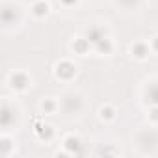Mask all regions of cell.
Here are the masks:
<instances>
[{"label": "cell", "mask_w": 158, "mask_h": 158, "mask_svg": "<svg viewBox=\"0 0 158 158\" xmlns=\"http://www.w3.org/2000/svg\"><path fill=\"white\" fill-rule=\"evenodd\" d=\"M61 2H63V4H65V6H73V4H74V2H76V0H61Z\"/></svg>", "instance_id": "obj_18"}, {"label": "cell", "mask_w": 158, "mask_h": 158, "mask_svg": "<svg viewBox=\"0 0 158 158\" xmlns=\"http://www.w3.org/2000/svg\"><path fill=\"white\" fill-rule=\"evenodd\" d=\"M132 52H134L138 58H145V56H147V47H145V45H141V43H138V45H134V47H132Z\"/></svg>", "instance_id": "obj_10"}, {"label": "cell", "mask_w": 158, "mask_h": 158, "mask_svg": "<svg viewBox=\"0 0 158 158\" xmlns=\"http://www.w3.org/2000/svg\"><path fill=\"white\" fill-rule=\"evenodd\" d=\"M47 11H48V6H47L45 2H37V4L34 6V13L39 15V17H41V15H47Z\"/></svg>", "instance_id": "obj_12"}, {"label": "cell", "mask_w": 158, "mask_h": 158, "mask_svg": "<svg viewBox=\"0 0 158 158\" xmlns=\"http://www.w3.org/2000/svg\"><path fill=\"white\" fill-rule=\"evenodd\" d=\"M13 119H15V112H11L10 106L4 104V106H2V112H0V123H2L4 127H10Z\"/></svg>", "instance_id": "obj_1"}, {"label": "cell", "mask_w": 158, "mask_h": 158, "mask_svg": "<svg viewBox=\"0 0 158 158\" xmlns=\"http://www.w3.org/2000/svg\"><path fill=\"white\" fill-rule=\"evenodd\" d=\"M154 48H156V50H158V37H156V39H154Z\"/></svg>", "instance_id": "obj_19"}, {"label": "cell", "mask_w": 158, "mask_h": 158, "mask_svg": "<svg viewBox=\"0 0 158 158\" xmlns=\"http://www.w3.org/2000/svg\"><path fill=\"white\" fill-rule=\"evenodd\" d=\"M73 74H74V65H73V63L63 61V63L58 65V76H61V78H71Z\"/></svg>", "instance_id": "obj_3"}, {"label": "cell", "mask_w": 158, "mask_h": 158, "mask_svg": "<svg viewBox=\"0 0 158 158\" xmlns=\"http://www.w3.org/2000/svg\"><path fill=\"white\" fill-rule=\"evenodd\" d=\"M28 84V78H26V74H21V73H17V74H13L11 76V86L13 88H24Z\"/></svg>", "instance_id": "obj_5"}, {"label": "cell", "mask_w": 158, "mask_h": 158, "mask_svg": "<svg viewBox=\"0 0 158 158\" xmlns=\"http://www.w3.org/2000/svg\"><path fill=\"white\" fill-rule=\"evenodd\" d=\"M151 117H152L154 121H158V106H154V110H152V114H151Z\"/></svg>", "instance_id": "obj_17"}, {"label": "cell", "mask_w": 158, "mask_h": 158, "mask_svg": "<svg viewBox=\"0 0 158 158\" xmlns=\"http://www.w3.org/2000/svg\"><path fill=\"white\" fill-rule=\"evenodd\" d=\"M101 39H104V32H102L99 26H91V28L88 30V41H89L91 45H97Z\"/></svg>", "instance_id": "obj_2"}, {"label": "cell", "mask_w": 158, "mask_h": 158, "mask_svg": "<svg viewBox=\"0 0 158 158\" xmlns=\"http://www.w3.org/2000/svg\"><path fill=\"white\" fill-rule=\"evenodd\" d=\"M65 104H69L67 106V112L78 110V108H80V99H78V97H67L65 99Z\"/></svg>", "instance_id": "obj_8"}, {"label": "cell", "mask_w": 158, "mask_h": 158, "mask_svg": "<svg viewBox=\"0 0 158 158\" xmlns=\"http://www.w3.org/2000/svg\"><path fill=\"white\" fill-rule=\"evenodd\" d=\"M95 48H97L99 52H104V54H108V52L112 50V43H110V41L104 37V39H101V41L95 45Z\"/></svg>", "instance_id": "obj_7"}, {"label": "cell", "mask_w": 158, "mask_h": 158, "mask_svg": "<svg viewBox=\"0 0 158 158\" xmlns=\"http://www.w3.org/2000/svg\"><path fill=\"white\" fill-rule=\"evenodd\" d=\"M89 45H91V43H89L88 39H80V41H76V43H74V50H76V52H80V54H84V52L88 50Z\"/></svg>", "instance_id": "obj_9"}, {"label": "cell", "mask_w": 158, "mask_h": 158, "mask_svg": "<svg viewBox=\"0 0 158 158\" xmlns=\"http://www.w3.org/2000/svg\"><path fill=\"white\" fill-rule=\"evenodd\" d=\"M2 19H4V23H6V24H10V23H11V11H10V8H6V10H4Z\"/></svg>", "instance_id": "obj_13"}, {"label": "cell", "mask_w": 158, "mask_h": 158, "mask_svg": "<svg viewBox=\"0 0 158 158\" xmlns=\"http://www.w3.org/2000/svg\"><path fill=\"white\" fill-rule=\"evenodd\" d=\"M147 101L152 106H158V84H154V86H151L147 89Z\"/></svg>", "instance_id": "obj_6"}, {"label": "cell", "mask_w": 158, "mask_h": 158, "mask_svg": "<svg viewBox=\"0 0 158 158\" xmlns=\"http://www.w3.org/2000/svg\"><path fill=\"white\" fill-rule=\"evenodd\" d=\"M2 147H4V149H2V152L6 154V152L10 151V141H8V139H4V141H2Z\"/></svg>", "instance_id": "obj_16"}, {"label": "cell", "mask_w": 158, "mask_h": 158, "mask_svg": "<svg viewBox=\"0 0 158 158\" xmlns=\"http://www.w3.org/2000/svg\"><path fill=\"white\" fill-rule=\"evenodd\" d=\"M54 108V104L50 102V101H47V102H43V110H47V112H50Z\"/></svg>", "instance_id": "obj_15"}, {"label": "cell", "mask_w": 158, "mask_h": 158, "mask_svg": "<svg viewBox=\"0 0 158 158\" xmlns=\"http://www.w3.org/2000/svg\"><path fill=\"white\" fill-rule=\"evenodd\" d=\"M65 147L69 149V152H74V154H82V149H80V141L76 138H67L65 141Z\"/></svg>", "instance_id": "obj_4"}, {"label": "cell", "mask_w": 158, "mask_h": 158, "mask_svg": "<svg viewBox=\"0 0 158 158\" xmlns=\"http://www.w3.org/2000/svg\"><path fill=\"white\" fill-rule=\"evenodd\" d=\"M37 130V134H39V138H45V139H48V138H52V128L50 127H37L35 128Z\"/></svg>", "instance_id": "obj_11"}, {"label": "cell", "mask_w": 158, "mask_h": 158, "mask_svg": "<svg viewBox=\"0 0 158 158\" xmlns=\"http://www.w3.org/2000/svg\"><path fill=\"white\" fill-rule=\"evenodd\" d=\"M112 115H114V110L112 108H106V110L102 108V117H112Z\"/></svg>", "instance_id": "obj_14"}]
</instances>
